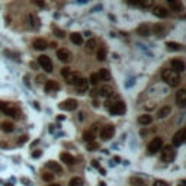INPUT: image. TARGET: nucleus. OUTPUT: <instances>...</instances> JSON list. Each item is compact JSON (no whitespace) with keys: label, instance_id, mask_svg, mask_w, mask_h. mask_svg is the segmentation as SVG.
Returning a JSON list of instances; mask_svg holds the SVG:
<instances>
[{"label":"nucleus","instance_id":"f03ea898","mask_svg":"<svg viewBox=\"0 0 186 186\" xmlns=\"http://www.w3.org/2000/svg\"><path fill=\"white\" fill-rule=\"evenodd\" d=\"M127 110V105L122 100H116L112 105H109V112L112 115H124Z\"/></svg>","mask_w":186,"mask_h":186},{"label":"nucleus","instance_id":"a211bd4d","mask_svg":"<svg viewBox=\"0 0 186 186\" xmlns=\"http://www.w3.org/2000/svg\"><path fill=\"white\" fill-rule=\"evenodd\" d=\"M61 161L66 163V164H68V166H71V164L76 163V159H74L70 153H61Z\"/></svg>","mask_w":186,"mask_h":186},{"label":"nucleus","instance_id":"a878e982","mask_svg":"<svg viewBox=\"0 0 186 186\" xmlns=\"http://www.w3.org/2000/svg\"><path fill=\"white\" fill-rule=\"evenodd\" d=\"M70 39H71V42L76 44V45H81V42H83V37H81V34H79V32H73V34L70 35Z\"/></svg>","mask_w":186,"mask_h":186},{"label":"nucleus","instance_id":"1a4fd4ad","mask_svg":"<svg viewBox=\"0 0 186 186\" xmlns=\"http://www.w3.org/2000/svg\"><path fill=\"white\" fill-rule=\"evenodd\" d=\"M58 106L63 110H74L77 108V100L76 99H67V100L61 102Z\"/></svg>","mask_w":186,"mask_h":186},{"label":"nucleus","instance_id":"ddd939ff","mask_svg":"<svg viewBox=\"0 0 186 186\" xmlns=\"http://www.w3.org/2000/svg\"><path fill=\"white\" fill-rule=\"evenodd\" d=\"M74 86H76V90L79 93H85L87 90V87H89V81L86 80V79H83V77H80V80L77 81Z\"/></svg>","mask_w":186,"mask_h":186},{"label":"nucleus","instance_id":"cd10ccee","mask_svg":"<svg viewBox=\"0 0 186 186\" xmlns=\"http://www.w3.org/2000/svg\"><path fill=\"white\" fill-rule=\"evenodd\" d=\"M95 50H96V41H95V39H89V41L86 42V52L92 54Z\"/></svg>","mask_w":186,"mask_h":186},{"label":"nucleus","instance_id":"39448f33","mask_svg":"<svg viewBox=\"0 0 186 186\" xmlns=\"http://www.w3.org/2000/svg\"><path fill=\"white\" fill-rule=\"evenodd\" d=\"M0 110L9 115V116H15V118L17 116V109L15 108V105L7 103V102H0Z\"/></svg>","mask_w":186,"mask_h":186},{"label":"nucleus","instance_id":"4c0bfd02","mask_svg":"<svg viewBox=\"0 0 186 186\" xmlns=\"http://www.w3.org/2000/svg\"><path fill=\"white\" fill-rule=\"evenodd\" d=\"M42 179L45 180V182H52V180H54V174L45 173V174H42Z\"/></svg>","mask_w":186,"mask_h":186},{"label":"nucleus","instance_id":"a18cd8bd","mask_svg":"<svg viewBox=\"0 0 186 186\" xmlns=\"http://www.w3.org/2000/svg\"><path fill=\"white\" fill-rule=\"evenodd\" d=\"M92 166H95L96 169H100V166H99V163H97L96 160H95V161H92Z\"/></svg>","mask_w":186,"mask_h":186},{"label":"nucleus","instance_id":"6e6552de","mask_svg":"<svg viewBox=\"0 0 186 186\" xmlns=\"http://www.w3.org/2000/svg\"><path fill=\"white\" fill-rule=\"evenodd\" d=\"M115 134V128L114 125H105L100 130V138L102 140H110Z\"/></svg>","mask_w":186,"mask_h":186},{"label":"nucleus","instance_id":"e433bc0d","mask_svg":"<svg viewBox=\"0 0 186 186\" xmlns=\"http://www.w3.org/2000/svg\"><path fill=\"white\" fill-rule=\"evenodd\" d=\"M29 19H31V22H32V28H38L39 26V19L38 17L34 16V15H31Z\"/></svg>","mask_w":186,"mask_h":186},{"label":"nucleus","instance_id":"4be33fe9","mask_svg":"<svg viewBox=\"0 0 186 186\" xmlns=\"http://www.w3.org/2000/svg\"><path fill=\"white\" fill-rule=\"evenodd\" d=\"M66 80H67L68 85H76L77 81L80 80V74H77V73H70L67 77H66Z\"/></svg>","mask_w":186,"mask_h":186},{"label":"nucleus","instance_id":"09e8293b","mask_svg":"<svg viewBox=\"0 0 186 186\" xmlns=\"http://www.w3.org/2000/svg\"><path fill=\"white\" fill-rule=\"evenodd\" d=\"M99 186H105V183H103V182H100V183H99Z\"/></svg>","mask_w":186,"mask_h":186},{"label":"nucleus","instance_id":"473e14b6","mask_svg":"<svg viewBox=\"0 0 186 186\" xmlns=\"http://www.w3.org/2000/svg\"><path fill=\"white\" fill-rule=\"evenodd\" d=\"M68 186H83V180L80 178H73L68 183Z\"/></svg>","mask_w":186,"mask_h":186},{"label":"nucleus","instance_id":"f3484780","mask_svg":"<svg viewBox=\"0 0 186 186\" xmlns=\"http://www.w3.org/2000/svg\"><path fill=\"white\" fill-rule=\"evenodd\" d=\"M99 95H100L102 97H109L114 95V89L110 87L109 85H105V86H102L100 90H99Z\"/></svg>","mask_w":186,"mask_h":186},{"label":"nucleus","instance_id":"423d86ee","mask_svg":"<svg viewBox=\"0 0 186 186\" xmlns=\"http://www.w3.org/2000/svg\"><path fill=\"white\" fill-rule=\"evenodd\" d=\"M185 140H186V130L185 128H182V130H179V131L173 135L172 144H173L174 147H180V145L185 143Z\"/></svg>","mask_w":186,"mask_h":186},{"label":"nucleus","instance_id":"0eeeda50","mask_svg":"<svg viewBox=\"0 0 186 186\" xmlns=\"http://www.w3.org/2000/svg\"><path fill=\"white\" fill-rule=\"evenodd\" d=\"M38 61H39V66H41L46 73L52 71V61L50 60V57H46V55H39Z\"/></svg>","mask_w":186,"mask_h":186},{"label":"nucleus","instance_id":"f8f14e48","mask_svg":"<svg viewBox=\"0 0 186 186\" xmlns=\"http://www.w3.org/2000/svg\"><path fill=\"white\" fill-rule=\"evenodd\" d=\"M153 13H154L157 17H161V19H164V17L169 16V12H167L163 6H160V4H156V6L153 7Z\"/></svg>","mask_w":186,"mask_h":186},{"label":"nucleus","instance_id":"ea45409f","mask_svg":"<svg viewBox=\"0 0 186 186\" xmlns=\"http://www.w3.org/2000/svg\"><path fill=\"white\" fill-rule=\"evenodd\" d=\"M70 73H71V70H70L68 67H64L63 70H61V74H63V77H67Z\"/></svg>","mask_w":186,"mask_h":186},{"label":"nucleus","instance_id":"79ce46f5","mask_svg":"<svg viewBox=\"0 0 186 186\" xmlns=\"http://www.w3.org/2000/svg\"><path fill=\"white\" fill-rule=\"evenodd\" d=\"M41 156H42V153L39 151V150H37V151L32 153V157H34V159H38V157H41Z\"/></svg>","mask_w":186,"mask_h":186},{"label":"nucleus","instance_id":"9d476101","mask_svg":"<svg viewBox=\"0 0 186 186\" xmlns=\"http://www.w3.org/2000/svg\"><path fill=\"white\" fill-rule=\"evenodd\" d=\"M170 66H172V68H173V71L178 73V74L185 70V63H183L182 60H178V58L172 60V61H170Z\"/></svg>","mask_w":186,"mask_h":186},{"label":"nucleus","instance_id":"c85d7f7f","mask_svg":"<svg viewBox=\"0 0 186 186\" xmlns=\"http://www.w3.org/2000/svg\"><path fill=\"white\" fill-rule=\"evenodd\" d=\"M166 46H167V50H170V51H180L182 50V45L179 42H167Z\"/></svg>","mask_w":186,"mask_h":186},{"label":"nucleus","instance_id":"de8ad7c7","mask_svg":"<svg viewBox=\"0 0 186 186\" xmlns=\"http://www.w3.org/2000/svg\"><path fill=\"white\" fill-rule=\"evenodd\" d=\"M179 186H185V180H182V182L179 183Z\"/></svg>","mask_w":186,"mask_h":186},{"label":"nucleus","instance_id":"58836bf2","mask_svg":"<svg viewBox=\"0 0 186 186\" xmlns=\"http://www.w3.org/2000/svg\"><path fill=\"white\" fill-rule=\"evenodd\" d=\"M54 34L58 37V38H64L66 37V34H64V31H61V29H54Z\"/></svg>","mask_w":186,"mask_h":186},{"label":"nucleus","instance_id":"72a5a7b5","mask_svg":"<svg viewBox=\"0 0 186 186\" xmlns=\"http://www.w3.org/2000/svg\"><path fill=\"white\" fill-rule=\"evenodd\" d=\"M86 148H87L89 151H93V150H97V148H99V143H96V141H90V143L86 144Z\"/></svg>","mask_w":186,"mask_h":186},{"label":"nucleus","instance_id":"4468645a","mask_svg":"<svg viewBox=\"0 0 186 186\" xmlns=\"http://www.w3.org/2000/svg\"><path fill=\"white\" fill-rule=\"evenodd\" d=\"M57 58L60 61H63V63H68L70 61V52H68V50H66V48L58 50L57 51Z\"/></svg>","mask_w":186,"mask_h":186},{"label":"nucleus","instance_id":"bb28decb","mask_svg":"<svg viewBox=\"0 0 186 186\" xmlns=\"http://www.w3.org/2000/svg\"><path fill=\"white\" fill-rule=\"evenodd\" d=\"M97 77H99V80H109V79H110L109 70H106V68H100L99 73H97Z\"/></svg>","mask_w":186,"mask_h":186},{"label":"nucleus","instance_id":"f257e3e1","mask_svg":"<svg viewBox=\"0 0 186 186\" xmlns=\"http://www.w3.org/2000/svg\"><path fill=\"white\" fill-rule=\"evenodd\" d=\"M161 77H163V80L167 81V85L172 86V87H178L180 85V76H179L178 73H174L173 70H169V68H166L161 71Z\"/></svg>","mask_w":186,"mask_h":186},{"label":"nucleus","instance_id":"3c124183","mask_svg":"<svg viewBox=\"0 0 186 186\" xmlns=\"http://www.w3.org/2000/svg\"><path fill=\"white\" fill-rule=\"evenodd\" d=\"M50 186H60V185H50Z\"/></svg>","mask_w":186,"mask_h":186},{"label":"nucleus","instance_id":"6ab92c4d","mask_svg":"<svg viewBox=\"0 0 186 186\" xmlns=\"http://www.w3.org/2000/svg\"><path fill=\"white\" fill-rule=\"evenodd\" d=\"M169 7L173 10V12H182L183 10V6L179 0H169Z\"/></svg>","mask_w":186,"mask_h":186},{"label":"nucleus","instance_id":"20e7f679","mask_svg":"<svg viewBox=\"0 0 186 186\" xmlns=\"http://www.w3.org/2000/svg\"><path fill=\"white\" fill-rule=\"evenodd\" d=\"M173 159H174L173 145H166V147H163V151H161V161L170 163V161H173Z\"/></svg>","mask_w":186,"mask_h":186},{"label":"nucleus","instance_id":"a19ab883","mask_svg":"<svg viewBox=\"0 0 186 186\" xmlns=\"http://www.w3.org/2000/svg\"><path fill=\"white\" fill-rule=\"evenodd\" d=\"M153 186H169V185H167L166 182H163V180H156Z\"/></svg>","mask_w":186,"mask_h":186},{"label":"nucleus","instance_id":"c9c22d12","mask_svg":"<svg viewBox=\"0 0 186 186\" xmlns=\"http://www.w3.org/2000/svg\"><path fill=\"white\" fill-rule=\"evenodd\" d=\"M105 58H106V51H105V48H100V50L97 51V60L103 61Z\"/></svg>","mask_w":186,"mask_h":186},{"label":"nucleus","instance_id":"f704fd0d","mask_svg":"<svg viewBox=\"0 0 186 186\" xmlns=\"http://www.w3.org/2000/svg\"><path fill=\"white\" fill-rule=\"evenodd\" d=\"M83 138H85L87 143H90V141H93V140H95V134H93L92 131H86L85 134H83Z\"/></svg>","mask_w":186,"mask_h":186},{"label":"nucleus","instance_id":"49530a36","mask_svg":"<svg viewBox=\"0 0 186 186\" xmlns=\"http://www.w3.org/2000/svg\"><path fill=\"white\" fill-rule=\"evenodd\" d=\"M34 3H37L38 6H41V7H44V3H42V2H34Z\"/></svg>","mask_w":186,"mask_h":186},{"label":"nucleus","instance_id":"2f4dec72","mask_svg":"<svg viewBox=\"0 0 186 186\" xmlns=\"http://www.w3.org/2000/svg\"><path fill=\"white\" fill-rule=\"evenodd\" d=\"M87 81H89L90 85L96 86L97 83H99V77H97V73H92V74H90V79H89Z\"/></svg>","mask_w":186,"mask_h":186},{"label":"nucleus","instance_id":"37998d69","mask_svg":"<svg viewBox=\"0 0 186 186\" xmlns=\"http://www.w3.org/2000/svg\"><path fill=\"white\" fill-rule=\"evenodd\" d=\"M26 140H28V137H26V135L21 137V138H19V141H17V144H23V143H26Z\"/></svg>","mask_w":186,"mask_h":186},{"label":"nucleus","instance_id":"9b49d317","mask_svg":"<svg viewBox=\"0 0 186 186\" xmlns=\"http://www.w3.org/2000/svg\"><path fill=\"white\" fill-rule=\"evenodd\" d=\"M176 105L179 108H185L186 106V90L185 89H180L176 95Z\"/></svg>","mask_w":186,"mask_h":186},{"label":"nucleus","instance_id":"8fccbe9b","mask_svg":"<svg viewBox=\"0 0 186 186\" xmlns=\"http://www.w3.org/2000/svg\"><path fill=\"white\" fill-rule=\"evenodd\" d=\"M6 186H12V185H10V183H6Z\"/></svg>","mask_w":186,"mask_h":186},{"label":"nucleus","instance_id":"7c9ffc66","mask_svg":"<svg viewBox=\"0 0 186 186\" xmlns=\"http://www.w3.org/2000/svg\"><path fill=\"white\" fill-rule=\"evenodd\" d=\"M151 31H153V32H154L156 35H159V37H160V35H163V32H164V28H163L161 25H154V26L151 28Z\"/></svg>","mask_w":186,"mask_h":186},{"label":"nucleus","instance_id":"b1692460","mask_svg":"<svg viewBox=\"0 0 186 186\" xmlns=\"http://www.w3.org/2000/svg\"><path fill=\"white\" fill-rule=\"evenodd\" d=\"M170 112H172V108H170V106H163V108H160L159 112H157V118H160V119L166 118Z\"/></svg>","mask_w":186,"mask_h":186},{"label":"nucleus","instance_id":"aec40b11","mask_svg":"<svg viewBox=\"0 0 186 186\" xmlns=\"http://www.w3.org/2000/svg\"><path fill=\"white\" fill-rule=\"evenodd\" d=\"M137 34L141 35V37H148L150 35V26L147 23H143V25H140L137 28Z\"/></svg>","mask_w":186,"mask_h":186},{"label":"nucleus","instance_id":"5701e85b","mask_svg":"<svg viewBox=\"0 0 186 186\" xmlns=\"http://www.w3.org/2000/svg\"><path fill=\"white\" fill-rule=\"evenodd\" d=\"M151 122H153V116L148 114H144L138 118V124H141V125H150Z\"/></svg>","mask_w":186,"mask_h":186},{"label":"nucleus","instance_id":"c756f323","mask_svg":"<svg viewBox=\"0 0 186 186\" xmlns=\"http://www.w3.org/2000/svg\"><path fill=\"white\" fill-rule=\"evenodd\" d=\"M131 185L132 186H145V183H144L143 179H140V178H131Z\"/></svg>","mask_w":186,"mask_h":186},{"label":"nucleus","instance_id":"c03bdc74","mask_svg":"<svg viewBox=\"0 0 186 186\" xmlns=\"http://www.w3.org/2000/svg\"><path fill=\"white\" fill-rule=\"evenodd\" d=\"M77 116H79V121H85V114H81V112H80Z\"/></svg>","mask_w":186,"mask_h":186},{"label":"nucleus","instance_id":"dca6fc26","mask_svg":"<svg viewBox=\"0 0 186 186\" xmlns=\"http://www.w3.org/2000/svg\"><path fill=\"white\" fill-rule=\"evenodd\" d=\"M46 169L52 170V172H55V173H63V167H61V164L57 163V161H52V160L46 163Z\"/></svg>","mask_w":186,"mask_h":186},{"label":"nucleus","instance_id":"7ed1b4c3","mask_svg":"<svg viewBox=\"0 0 186 186\" xmlns=\"http://www.w3.org/2000/svg\"><path fill=\"white\" fill-rule=\"evenodd\" d=\"M161 147H163V140L160 137H156L153 138L150 143H148V147H147V151L148 154H156L157 151H160Z\"/></svg>","mask_w":186,"mask_h":186},{"label":"nucleus","instance_id":"393cba45","mask_svg":"<svg viewBox=\"0 0 186 186\" xmlns=\"http://www.w3.org/2000/svg\"><path fill=\"white\" fill-rule=\"evenodd\" d=\"M2 130H3L4 132H7V134H10V132L15 131V125H13L10 121H4V122H2Z\"/></svg>","mask_w":186,"mask_h":186},{"label":"nucleus","instance_id":"2eb2a0df","mask_svg":"<svg viewBox=\"0 0 186 186\" xmlns=\"http://www.w3.org/2000/svg\"><path fill=\"white\" fill-rule=\"evenodd\" d=\"M44 89H45V92H55V90L60 89V85L57 83L55 80H46L45 86H44Z\"/></svg>","mask_w":186,"mask_h":186},{"label":"nucleus","instance_id":"412c9836","mask_svg":"<svg viewBox=\"0 0 186 186\" xmlns=\"http://www.w3.org/2000/svg\"><path fill=\"white\" fill-rule=\"evenodd\" d=\"M46 46H48V44H46V41L42 38H38V39H35L34 41V48H37V50H39V51L45 50Z\"/></svg>","mask_w":186,"mask_h":186}]
</instances>
